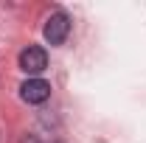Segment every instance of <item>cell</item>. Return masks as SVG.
<instances>
[{
    "label": "cell",
    "mask_w": 146,
    "mask_h": 143,
    "mask_svg": "<svg viewBox=\"0 0 146 143\" xmlns=\"http://www.w3.org/2000/svg\"><path fill=\"white\" fill-rule=\"evenodd\" d=\"M42 34H45V39L51 45H62L68 39V34H70V17L65 11H54L48 17V23H45V31Z\"/></svg>",
    "instance_id": "cell-1"
},
{
    "label": "cell",
    "mask_w": 146,
    "mask_h": 143,
    "mask_svg": "<svg viewBox=\"0 0 146 143\" xmlns=\"http://www.w3.org/2000/svg\"><path fill=\"white\" fill-rule=\"evenodd\" d=\"M20 68L28 73V76L42 73L45 68H48V54H45V48H39V45H28V48L20 54Z\"/></svg>",
    "instance_id": "cell-2"
},
{
    "label": "cell",
    "mask_w": 146,
    "mask_h": 143,
    "mask_svg": "<svg viewBox=\"0 0 146 143\" xmlns=\"http://www.w3.org/2000/svg\"><path fill=\"white\" fill-rule=\"evenodd\" d=\"M20 95H23L25 104H42V101H48V95H51V84L42 81V79H28V81L20 87Z\"/></svg>",
    "instance_id": "cell-3"
},
{
    "label": "cell",
    "mask_w": 146,
    "mask_h": 143,
    "mask_svg": "<svg viewBox=\"0 0 146 143\" xmlns=\"http://www.w3.org/2000/svg\"><path fill=\"white\" fill-rule=\"evenodd\" d=\"M20 143H39V140H36L34 135H25V138H23V140H20Z\"/></svg>",
    "instance_id": "cell-4"
}]
</instances>
